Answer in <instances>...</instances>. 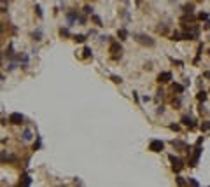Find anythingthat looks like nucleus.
I'll return each mask as SVG.
<instances>
[{
	"label": "nucleus",
	"instance_id": "a211bd4d",
	"mask_svg": "<svg viewBox=\"0 0 210 187\" xmlns=\"http://www.w3.org/2000/svg\"><path fill=\"white\" fill-rule=\"evenodd\" d=\"M170 40H173V42H179V40H184V35H182L180 32H173Z\"/></svg>",
	"mask_w": 210,
	"mask_h": 187
},
{
	"label": "nucleus",
	"instance_id": "2eb2a0df",
	"mask_svg": "<svg viewBox=\"0 0 210 187\" xmlns=\"http://www.w3.org/2000/svg\"><path fill=\"white\" fill-rule=\"evenodd\" d=\"M117 37H119V40H126V38H128V30H126V28H119L117 30Z\"/></svg>",
	"mask_w": 210,
	"mask_h": 187
},
{
	"label": "nucleus",
	"instance_id": "9d476101",
	"mask_svg": "<svg viewBox=\"0 0 210 187\" xmlns=\"http://www.w3.org/2000/svg\"><path fill=\"white\" fill-rule=\"evenodd\" d=\"M77 18H79V12H77V11H70V12H67V25L72 26L74 23H77Z\"/></svg>",
	"mask_w": 210,
	"mask_h": 187
},
{
	"label": "nucleus",
	"instance_id": "412c9836",
	"mask_svg": "<svg viewBox=\"0 0 210 187\" xmlns=\"http://www.w3.org/2000/svg\"><path fill=\"white\" fill-rule=\"evenodd\" d=\"M74 40H75V42H79V44H84V42H86V35H82V33L74 35Z\"/></svg>",
	"mask_w": 210,
	"mask_h": 187
},
{
	"label": "nucleus",
	"instance_id": "f704fd0d",
	"mask_svg": "<svg viewBox=\"0 0 210 187\" xmlns=\"http://www.w3.org/2000/svg\"><path fill=\"white\" fill-rule=\"evenodd\" d=\"M35 12H37V16L39 18H42L44 14H42V9H40V5H35Z\"/></svg>",
	"mask_w": 210,
	"mask_h": 187
},
{
	"label": "nucleus",
	"instance_id": "20e7f679",
	"mask_svg": "<svg viewBox=\"0 0 210 187\" xmlns=\"http://www.w3.org/2000/svg\"><path fill=\"white\" fill-rule=\"evenodd\" d=\"M109 53L112 54V58H114V59H117V58H121V53H123V46L117 42V40H110Z\"/></svg>",
	"mask_w": 210,
	"mask_h": 187
},
{
	"label": "nucleus",
	"instance_id": "dca6fc26",
	"mask_svg": "<svg viewBox=\"0 0 210 187\" xmlns=\"http://www.w3.org/2000/svg\"><path fill=\"white\" fill-rule=\"evenodd\" d=\"M91 21H93L96 26H103V23H102V18H100L98 14H95V12L91 14Z\"/></svg>",
	"mask_w": 210,
	"mask_h": 187
},
{
	"label": "nucleus",
	"instance_id": "1a4fd4ad",
	"mask_svg": "<svg viewBox=\"0 0 210 187\" xmlns=\"http://www.w3.org/2000/svg\"><path fill=\"white\" fill-rule=\"evenodd\" d=\"M180 122L184 124V126H187L189 130H194V128H196V124H194L193 117H189V115H182V117H180Z\"/></svg>",
	"mask_w": 210,
	"mask_h": 187
},
{
	"label": "nucleus",
	"instance_id": "b1692460",
	"mask_svg": "<svg viewBox=\"0 0 210 187\" xmlns=\"http://www.w3.org/2000/svg\"><path fill=\"white\" fill-rule=\"evenodd\" d=\"M208 18H210L208 12H200V14H198V19H200V21H207Z\"/></svg>",
	"mask_w": 210,
	"mask_h": 187
},
{
	"label": "nucleus",
	"instance_id": "a878e982",
	"mask_svg": "<svg viewBox=\"0 0 210 187\" xmlns=\"http://www.w3.org/2000/svg\"><path fill=\"white\" fill-rule=\"evenodd\" d=\"M187 184V180L184 178V177H177V185H180V187H184Z\"/></svg>",
	"mask_w": 210,
	"mask_h": 187
},
{
	"label": "nucleus",
	"instance_id": "f257e3e1",
	"mask_svg": "<svg viewBox=\"0 0 210 187\" xmlns=\"http://www.w3.org/2000/svg\"><path fill=\"white\" fill-rule=\"evenodd\" d=\"M133 38L137 40L138 44L147 46V47H154V46H156V40H154L152 37H149V35H145V33H135Z\"/></svg>",
	"mask_w": 210,
	"mask_h": 187
},
{
	"label": "nucleus",
	"instance_id": "f03ea898",
	"mask_svg": "<svg viewBox=\"0 0 210 187\" xmlns=\"http://www.w3.org/2000/svg\"><path fill=\"white\" fill-rule=\"evenodd\" d=\"M201 152H203V149H201V143H194L193 156H191V159H189V166H191V168H196V166H198V161H200Z\"/></svg>",
	"mask_w": 210,
	"mask_h": 187
},
{
	"label": "nucleus",
	"instance_id": "f8f14e48",
	"mask_svg": "<svg viewBox=\"0 0 210 187\" xmlns=\"http://www.w3.org/2000/svg\"><path fill=\"white\" fill-rule=\"evenodd\" d=\"M172 89H173V93L182 95V93H184V89H186V86H184V84H179V82H173V84H172Z\"/></svg>",
	"mask_w": 210,
	"mask_h": 187
},
{
	"label": "nucleus",
	"instance_id": "aec40b11",
	"mask_svg": "<svg viewBox=\"0 0 210 187\" xmlns=\"http://www.w3.org/2000/svg\"><path fill=\"white\" fill-rule=\"evenodd\" d=\"M196 98H198V101H205V100L208 98V93H207V91H198Z\"/></svg>",
	"mask_w": 210,
	"mask_h": 187
},
{
	"label": "nucleus",
	"instance_id": "a19ab883",
	"mask_svg": "<svg viewBox=\"0 0 210 187\" xmlns=\"http://www.w3.org/2000/svg\"><path fill=\"white\" fill-rule=\"evenodd\" d=\"M196 2H203V0H196Z\"/></svg>",
	"mask_w": 210,
	"mask_h": 187
},
{
	"label": "nucleus",
	"instance_id": "39448f33",
	"mask_svg": "<svg viewBox=\"0 0 210 187\" xmlns=\"http://www.w3.org/2000/svg\"><path fill=\"white\" fill-rule=\"evenodd\" d=\"M170 143H172V147H173L175 151H182V152H186V154H191V145L184 143L182 140H172Z\"/></svg>",
	"mask_w": 210,
	"mask_h": 187
},
{
	"label": "nucleus",
	"instance_id": "c9c22d12",
	"mask_svg": "<svg viewBox=\"0 0 210 187\" xmlns=\"http://www.w3.org/2000/svg\"><path fill=\"white\" fill-rule=\"evenodd\" d=\"M109 40H110L109 35H102V37H100V42H109Z\"/></svg>",
	"mask_w": 210,
	"mask_h": 187
},
{
	"label": "nucleus",
	"instance_id": "bb28decb",
	"mask_svg": "<svg viewBox=\"0 0 210 187\" xmlns=\"http://www.w3.org/2000/svg\"><path fill=\"white\" fill-rule=\"evenodd\" d=\"M60 35H61V37H70L68 28H60Z\"/></svg>",
	"mask_w": 210,
	"mask_h": 187
},
{
	"label": "nucleus",
	"instance_id": "393cba45",
	"mask_svg": "<svg viewBox=\"0 0 210 187\" xmlns=\"http://www.w3.org/2000/svg\"><path fill=\"white\" fill-rule=\"evenodd\" d=\"M119 14H121V16L126 19V21H130V12L126 11V9H121V12H119Z\"/></svg>",
	"mask_w": 210,
	"mask_h": 187
},
{
	"label": "nucleus",
	"instance_id": "5701e85b",
	"mask_svg": "<svg viewBox=\"0 0 210 187\" xmlns=\"http://www.w3.org/2000/svg\"><path fill=\"white\" fill-rule=\"evenodd\" d=\"M200 130H201V131H208V130H210V121H203L201 126H200Z\"/></svg>",
	"mask_w": 210,
	"mask_h": 187
},
{
	"label": "nucleus",
	"instance_id": "0eeeda50",
	"mask_svg": "<svg viewBox=\"0 0 210 187\" xmlns=\"http://www.w3.org/2000/svg\"><path fill=\"white\" fill-rule=\"evenodd\" d=\"M163 149H165V143L161 140H151V143H149V151L151 152H161Z\"/></svg>",
	"mask_w": 210,
	"mask_h": 187
},
{
	"label": "nucleus",
	"instance_id": "6ab92c4d",
	"mask_svg": "<svg viewBox=\"0 0 210 187\" xmlns=\"http://www.w3.org/2000/svg\"><path fill=\"white\" fill-rule=\"evenodd\" d=\"M32 38H33V40H37V42H39V40H42V30H40V28H37V30L32 33Z\"/></svg>",
	"mask_w": 210,
	"mask_h": 187
},
{
	"label": "nucleus",
	"instance_id": "cd10ccee",
	"mask_svg": "<svg viewBox=\"0 0 210 187\" xmlns=\"http://www.w3.org/2000/svg\"><path fill=\"white\" fill-rule=\"evenodd\" d=\"M40 145H42V138H40V136H37V142L33 143V151H37V149H40Z\"/></svg>",
	"mask_w": 210,
	"mask_h": 187
},
{
	"label": "nucleus",
	"instance_id": "58836bf2",
	"mask_svg": "<svg viewBox=\"0 0 210 187\" xmlns=\"http://www.w3.org/2000/svg\"><path fill=\"white\" fill-rule=\"evenodd\" d=\"M158 32L159 33H166V26H158Z\"/></svg>",
	"mask_w": 210,
	"mask_h": 187
},
{
	"label": "nucleus",
	"instance_id": "6e6552de",
	"mask_svg": "<svg viewBox=\"0 0 210 187\" xmlns=\"http://www.w3.org/2000/svg\"><path fill=\"white\" fill-rule=\"evenodd\" d=\"M156 80L159 82V84H166V82H170L172 80V72H161Z\"/></svg>",
	"mask_w": 210,
	"mask_h": 187
},
{
	"label": "nucleus",
	"instance_id": "473e14b6",
	"mask_svg": "<svg viewBox=\"0 0 210 187\" xmlns=\"http://www.w3.org/2000/svg\"><path fill=\"white\" fill-rule=\"evenodd\" d=\"M170 61H172L173 65H177V67H182V65H184V63H182L180 59H175V58H170Z\"/></svg>",
	"mask_w": 210,
	"mask_h": 187
},
{
	"label": "nucleus",
	"instance_id": "e433bc0d",
	"mask_svg": "<svg viewBox=\"0 0 210 187\" xmlns=\"http://www.w3.org/2000/svg\"><path fill=\"white\" fill-rule=\"evenodd\" d=\"M203 30H210V19H207V21L203 23Z\"/></svg>",
	"mask_w": 210,
	"mask_h": 187
},
{
	"label": "nucleus",
	"instance_id": "c756f323",
	"mask_svg": "<svg viewBox=\"0 0 210 187\" xmlns=\"http://www.w3.org/2000/svg\"><path fill=\"white\" fill-rule=\"evenodd\" d=\"M180 103H182V101H180V98H173V100H172V105H173V107H177V109L180 107Z\"/></svg>",
	"mask_w": 210,
	"mask_h": 187
},
{
	"label": "nucleus",
	"instance_id": "ddd939ff",
	"mask_svg": "<svg viewBox=\"0 0 210 187\" xmlns=\"http://www.w3.org/2000/svg\"><path fill=\"white\" fill-rule=\"evenodd\" d=\"M5 56H7L9 59H14V58H16V54H14V47H12V42H9V46H7V49H5Z\"/></svg>",
	"mask_w": 210,
	"mask_h": 187
},
{
	"label": "nucleus",
	"instance_id": "ea45409f",
	"mask_svg": "<svg viewBox=\"0 0 210 187\" xmlns=\"http://www.w3.org/2000/svg\"><path fill=\"white\" fill-rule=\"evenodd\" d=\"M203 77H205V79H210V70H207V72H203Z\"/></svg>",
	"mask_w": 210,
	"mask_h": 187
},
{
	"label": "nucleus",
	"instance_id": "7ed1b4c3",
	"mask_svg": "<svg viewBox=\"0 0 210 187\" xmlns=\"http://www.w3.org/2000/svg\"><path fill=\"white\" fill-rule=\"evenodd\" d=\"M168 161L172 163V170H173L175 173H180V171H182V168H184V161H182L180 157L170 154V156H168Z\"/></svg>",
	"mask_w": 210,
	"mask_h": 187
},
{
	"label": "nucleus",
	"instance_id": "4468645a",
	"mask_svg": "<svg viewBox=\"0 0 210 187\" xmlns=\"http://www.w3.org/2000/svg\"><path fill=\"white\" fill-rule=\"evenodd\" d=\"M19 184H23V185H32V178H30V175L23 173V175L19 177Z\"/></svg>",
	"mask_w": 210,
	"mask_h": 187
},
{
	"label": "nucleus",
	"instance_id": "c85d7f7f",
	"mask_svg": "<svg viewBox=\"0 0 210 187\" xmlns=\"http://www.w3.org/2000/svg\"><path fill=\"white\" fill-rule=\"evenodd\" d=\"M110 79H112V82H116V84H121L123 82V77H119V75H110Z\"/></svg>",
	"mask_w": 210,
	"mask_h": 187
},
{
	"label": "nucleus",
	"instance_id": "79ce46f5",
	"mask_svg": "<svg viewBox=\"0 0 210 187\" xmlns=\"http://www.w3.org/2000/svg\"><path fill=\"white\" fill-rule=\"evenodd\" d=\"M208 54H210V49H208Z\"/></svg>",
	"mask_w": 210,
	"mask_h": 187
},
{
	"label": "nucleus",
	"instance_id": "72a5a7b5",
	"mask_svg": "<svg viewBox=\"0 0 210 187\" xmlns=\"http://www.w3.org/2000/svg\"><path fill=\"white\" fill-rule=\"evenodd\" d=\"M77 21H79L81 25H86V16H82V14H79V18H77Z\"/></svg>",
	"mask_w": 210,
	"mask_h": 187
},
{
	"label": "nucleus",
	"instance_id": "7c9ffc66",
	"mask_svg": "<svg viewBox=\"0 0 210 187\" xmlns=\"http://www.w3.org/2000/svg\"><path fill=\"white\" fill-rule=\"evenodd\" d=\"M82 11L86 12V14H93V7H91V5H84V7H82Z\"/></svg>",
	"mask_w": 210,
	"mask_h": 187
},
{
	"label": "nucleus",
	"instance_id": "4be33fe9",
	"mask_svg": "<svg viewBox=\"0 0 210 187\" xmlns=\"http://www.w3.org/2000/svg\"><path fill=\"white\" fill-rule=\"evenodd\" d=\"M82 53H84V58H91V56H93V51H91V47H89V46L84 47V49H82Z\"/></svg>",
	"mask_w": 210,
	"mask_h": 187
},
{
	"label": "nucleus",
	"instance_id": "f3484780",
	"mask_svg": "<svg viewBox=\"0 0 210 187\" xmlns=\"http://www.w3.org/2000/svg\"><path fill=\"white\" fill-rule=\"evenodd\" d=\"M182 11H184L186 14H193V12H194V4H186V5L182 7Z\"/></svg>",
	"mask_w": 210,
	"mask_h": 187
},
{
	"label": "nucleus",
	"instance_id": "9b49d317",
	"mask_svg": "<svg viewBox=\"0 0 210 187\" xmlns=\"http://www.w3.org/2000/svg\"><path fill=\"white\" fill-rule=\"evenodd\" d=\"M32 138H33L32 130H30V128H25V130H23V133H21V140H23V142H30Z\"/></svg>",
	"mask_w": 210,
	"mask_h": 187
},
{
	"label": "nucleus",
	"instance_id": "423d86ee",
	"mask_svg": "<svg viewBox=\"0 0 210 187\" xmlns=\"http://www.w3.org/2000/svg\"><path fill=\"white\" fill-rule=\"evenodd\" d=\"M23 122H25V117L21 115L19 112H12L9 115V124H12V126H21Z\"/></svg>",
	"mask_w": 210,
	"mask_h": 187
},
{
	"label": "nucleus",
	"instance_id": "2f4dec72",
	"mask_svg": "<svg viewBox=\"0 0 210 187\" xmlns=\"http://www.w3.org/2000/svg\"><path fill=\"white\" fill-rule=\"evenodd\" d=\"M187 184H191L193 187H200V184H198V182H196L194 178H191V177H189V178H187Z\"/></svg>",
	"mask_w": 210,
	"mask_h": 187
},
{
	"label": "nucleus",
	"instance_id": "4c0bfd02",
	"mask_svg": "<svg viewBox=\"0 0 210 187\" xmlns=\"http://www.w3.org/2000/svg\"><path fill=\"white\" fill-rule=\"evenodd\" d=\"M170 130H173V131H179V130H180V126H179V124H170Z\"/></svg>",
	"mask_w": 210,
	"mask_h": 187
},
{
	"label": "nucleus",
	"instance_id": "37998d69",
	"mask_svg": "<svg viewBox=\"0 0 210 187\" xmlns=\"http://www.w3.org/2000/svg\"><path fill=\"white\" fill-rule=\"evenodd\" d=\"M208 93H210V91H208Z\"/></svg>",
	"mask_w": 210,
	"mask_h": 187
}]
</instances>
